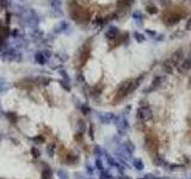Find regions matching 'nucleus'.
Segmentation results:
<instances>
[{"mask_svg":"<svg viewBox=\"0 0 191 179\" xmlns=\"http://www.w3.org/2000/svg\"><path fill=\"white\" fill-rule=\"evenodd\" d=\"M147 33H150V35H155V32H154V31H152V30H147Z\"/></svg>","mask_w":191,"mask_h":179,"instance_id":"obj_25","label":"nucleus"},{"mask_svg":"<svg viewBox=\"0 0 191 179\" xmlns=\"http://www.w3.org/2000/svg\"><path fill=\"white\" fill-rule=\"evenodd\" d=\"M81 109H83V111H84V113H89V111H90V109H89L87 106H83Z\"/></svg>","mask_w":191,"mask_h":179,"instance_id":"obj_20","label":"nucleus"},{"mask_svg":"<svg viewBox=\"0 0 191 179\" xmlns=\"http://www.w3.org/2000/svg\"><path fill=\"white\" fill-rule=\"evenodd\" d=\"M31 152L33 153V155H35V157H38V155H39V153L37 152V149H36V148H33V149H32V151H31Z\"/></svg>","mask_w":191,"mask_h":179,"instance_id":"obj_22","label":"nucleus"},{"mask_svg":"<svg viewBox=\"0 0 191 179\" xmlns=\"http://www.w3.org/2000/svg\"><path fill=\"white\" fill-rule=\"evenodd\" d=\"M138 179H153L152 176H146V177H143V178H138Z\"/></svg>","mask_w":191,"mask_h":179,"instance_id":"obj_23","label":"nucleus"},{"mask_svg":"<svg viewBox=\"0 0 191 179\" xmlns=\"http://www.w3.org/2000/svg\"><path fill=\"white\" fill-rule=\"evenodd\" d=\"M131 3H133V0H118L117 6H118V9H121V10H124V9L128 7Z\"/></svg>","mask_w":191,"mask_h":179,"instance_id":"obj_8","label":"nucleus"},{"mask_svg":"<svg viewBox=\"0 0 191 179\" xmlns=\"http://www.w3.org/2000/svg\"><path fill=\"white\" fill-rule=\"evenodd\" d=\"M50 177H51V171L49 169H44L42 171V178L43 179H50Z\"/></svg>","mask_w":191,"mask_h":179,"instance_id":"obj_13","label":"nucleus"},{"mask_svg":"<svg viewBox=\"0 0 191 179\" xmlns=\"http://www.w3.org/2000/svg\"><path fill=\"white\" fill-rule=\"evenodd\" d=\"M180 14H177V13H173L169 17V19H167V23L169 24H176V23H178L179 20H180Z\"/></svg>","mask_w":191,"mask_h":179,"instance_id":"obj_7","label":"nucleus"},{"mask_svg":"<svg viewBox=\"0 0 191 179\" xmlns=\"http://www.w3.org/2000/svg\"><path fill=\"white\" fill-rule=\"evenodd\" d=\"M57 174H59V177H60L61 179H67V173H66V172L59 171V173H57Z\"/></svg>","mask_w":191,"mask_h":179,"instance_id":"obj_17","label":"nucleus"},{"mask_svg":"<svg viewBox=\"0 0 191 179\" xmlns=\"http://www.w3.org/2000/svg\"><path fill=\"white\" fill-rule=\"evenodd\" d=\"M133 16H134V18H138V17H141V13L138 12V11H136V12H134Z\"/></svg>","mask_w":191,"mask_h":179,"instance_id":"obj_21","label":"nucleus"},{"mask_svg":"<svg viewBox=\"0 0 191 179\" xmlns=\"http://www.w3.org/2000/svg\"><path fill=\"white\" fill-rule=\"evenodd\" d=\"M134 36H135V38H136V41H137V42H143V41H144V37L142 36L141 33L135 32V33H134Z\"/></svg>","mask_w":191,"mask_h":179,"instance_id":"obj_14","label":"nucleus"},{"mask_svg":"<svg viewBox=\"0 0 191 179\" xmlns=\"http://www.w3.org/2000/svg\"><path fill=\"white\" fill-rule=\"evenodd\" d=\"M186 26H188V29H190L191 28V19L188 22V24H186Z\"/></svg>","mask_w":191,"mask_h":179,"instance_id":"obj_24","label":"nucleus"},{"mask_svg":"<svg viewBox=\"0 0 191 179\" xmlns=\"http://www.w3.org/2000/svg\"><path fill=\"white\" fill-rule=\"evenodd\" d=\"M137 118H140L143 122H147V121L153 118V112L150 110L149 106H141L138 108L137 110Z\"/></svg>","mask_w":191,"mask_h":179,"instance_id":"obj_2","label":"nucleus"},{"mask_svg":"<svg viewBox=\"0 0 191 179\" xmlns=\"http://www.w3.org/2000/svg\"><path fill=\"white\" fill-rule=\"evenodd\" d=\"M99 117H100L103 123H110L114 119V115L112 113H102Z\"/></svg>","mask_w":191,"mask_h":179,"instance_id":"obj_6","label":"nucleus"},{"mask_svg":"<svg viewBox=\"0 0 191 179\" xmlns=\"http://www.w3.org/2000/svg\"><path fill=\"white\" fill-rule=\"evenodd\" d=\"M190 86H191V79H190Z\"/></svg>","mask_w":191,"mask_h":179,"instance_id":"obj_26","label":"nucleus"},{"mask_svg":"<svg viewBox=\"0 0 191 179\" xmlns=\"http://www.w3.org/2000/svg\"><path fill=\"white\" fill-rule=\"evenodd\" d=\"M179 71H180L182 73H185V72H188L189 69L191 68V60H184L182 62V65H179Z\"/></svg>","mask_w":191,"mask_h":179,"instance_id":"obj_4","label":"nucleus"},{"mask_svg":"<svg viewBox=\"0 0 191 179\" xmlns=\"http://www.w3.org/2000/svg\"><path fill=\"white\" fill-rule=\"evenodd\" d=\"M182 59H183V51L179 49V50L173 53V55L171 57V62L173 63V65H179V62L182 61Z\"/></svg>","mask_w":191,"mask_h":179,"instance_id":"obj_3","label":"nucleus"},{"mask_svg":"<svg viewBox=\"0 0 191 179\" xmlns=\"http://www.w3.org/2000/svg\"><path fill=\"white\" fill-rule=\"evenodd\" d=\"M102 179H114L112 177H110L109 174H106V173H103V174H102V177H100Z\"/></svg>","mask_w":191,"mask_h":179,"instance_id":"obj_19","label":"nucleus"},{"mask_svg":"<svg viewBox=\"0 0 191 179\" xmlns=\"http://www.w3.org/2000/svg\"><path fill=\"white\" fill-rule=\"evenodd\" d=\"M36 61L37 62H39V63H43L44 62V57H43V55L42 54H36Z\"/></svg>","mask_w":191,"mask_h":179,"instance_id":"obj_15","label":"nucleus"},{"mask_svg":"<svg viewBox=\"0 0 191 179\" xmlns=\"http://www.w3.org/2000/svg\"><path fill=\"white\" fill-rule=\"evenodd\" d=\"M146 10H147V12H148L149 14H155V13L158 12V9L155 7L154 5H147Z\"/></svg>","mask_w":191,"mask_h":179,"instance_id":"obj_11","label":"nucleus"},{"mask_svg":"<svg viewBox=\"0 0 191 179\" xmlns=\"http://www.w3.org/2000/svg\"><path fill=\"white\" fill-rule=\"evenodd\" d=\"M69 13H71V17L75 20H87L89 19V13L86 12L85 10H83L79 6L78 4H71V7H69Z\"/></svg>","mask_w":191,"mask_h":179,"instance_id":"obj_1","label":"nucleus"},{"mask_svg":"<svg viewBox=\"0 0 191 179\" xmlns=\"http://www.w3.org/2000/svg\"><path fill=\"white\" fill-rule=\"evenodd\" d=\"M106 158H108V161H109V164H111V165H114V166H118L117 165V163H116V161H115L111 157H109V155H106Z\"/></svg>","mask_w":191,"mask_h":179,"instance_id":"obj_16","label":"nucleus"},{"mask_svg":"<svg viewBox=\"0 0 191 179\" xmlns=\"http://www.w3.org/2000/svg\"><path fill=\"white\" fill-rule=\"evenodd\" d=\"M133 164H134L135 169L138 170V171H142V170L144 169V165H143V163H142V160H141V159H134Z\"/></svg>","mask_w":191,"mask_h":179,"instance_id":"obj_9","label":"nucleus"},{"mask_svg":"<svg viewBox=\"0 0 191 179\" xmlns=\"http://www.w3.org/2000/svg\"><path fill=\"white\" fill-rule=\"evenodd\" d=\"M118 36V29L115 26H110L109 30L106 31V37L108 38H116Z\"/></svg>","mask_w":191,"mask_h":179,"instance_id":"obj_5","label":"nucleus"},{"mask_svg":"<svg viewBox=\"0 0 191 179\" xmlns=\"http://www.w3.org/2000/svg\"><path fill=\"white\" fill-rule=\"evenodd\" d=\"M96 165H97V167H98V169H99L100 171H103V164H102L100 159H97V161H96Z\"/></svg>","mask_w":191,"mask_h":179,"instance_id":"obj_18","label":"nucleus"},{"mask_svg":"<svg viewBox=\"0 0 191 179\" xmlns=\"http://www.w3.org/2000/svg\"><path fill=\"white\" fill-rule=\"evenodd\" d=\"M124 147H125V149H127V151H128V153H133V152H134V149H135V146L133 145V143H131L130 141L125 142Z\"/></svg>","mask_w":191,"mask_h":179,"instance_id":"obj_12","label":"nucleus"},{"mask_svg":"<svg viewBox=\"0 0 191 179\" xmlns=\"http://www.w3.org/2000/svg\"><path fill=\"white\" fill-rule=\"evenodd\" d=\"M160 83H161V78H160V77L154 78L153 83H152V87H150V89H148V90H146V92H147V91H150V90H154V89H157L158 86L160 85Z\"/></svg>","mask_w":191,"mask_h":179,"instance_id":"obj_10","label":"nucleus"}]
</instances>
